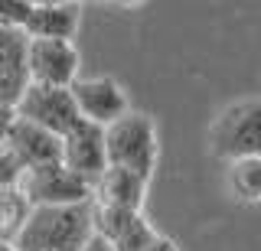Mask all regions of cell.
Here are the masks:
<instances>
[{
  "instance_id": "obj_20",
  "label": "cell",
  "mask_w": 261,
  "mask_h": 251,
  "mask_svg": "<svg viewBox=\"0 0 261 251\" xmlns=\"http://www.w3.org/2000/svg\"><path fill=\"white\" fill-rule=\"evenodd\" d=\"M144 251H179V248L167 238V235H157V241H153L150 248H144Z\"/></svg>"
},
{
  "instance_id": "obj_12",
  "label": "cell",
  "mask_w": 261,
  "mask_h": 251,
  "mask_svg": "<svg viewBox=\"0 0 261 251\" xmlns=\"http://www.w3.org/2000/svg\"><path fill=\"white\" fill-rule=\"evenodd\" d=\"M147 199V180H141L130 170L108 166L98 183L92 186V202L95 206H108V209H124V212H141Z\"/></svg>"
},
{
  "instance_id": "obj_11",
  "label": "cell",
  "mask_w": 261,
  "mask_h": 251,
  "mask_svg": "<svg viewBox=\"0 0 261 251\" xmlns=\"http://www.w3.org/2000/svg\"><path fill=\"white\" fill-rule=\"evenodd\" d=\"M82 10L75 4H30V13L23 20L20 33L27 39H62L72 43V36L79 33Z\"/></svg>"
},
{
  "instance_id": "obj_19",
  "label": "cell",
  "mask_w": 261,
  "mask_h": 251,
  "mask_svg": "<svg viewBox=\"0 0 261 251\" xmlns=\"http://www.w3.org/2000/svg\"><path fill=\"white\" fill-rule=\"evenodd\" d=\"M82 251H111V245H108L105 238H98V235H92V238L82 245Z\"/></svg>"
},
{
  "instance_id": "obj_13",
  "label": "cell",
  "mask_w": 261,
  "mask_h": 251,
  "mask_svg": "<svg viewBox=\"0 0 261 251\" xmlns=\"http://www.w3.org/2000/svg\"><path fill=\"white\" fill-rule=\"evenodd\" d=\"M27 85V36L0 26V104L13 108Z\"/></svg>"
},
{
  "instance_id": "obj_5",
  "label": "cell",
  "mask_w": 261,
  "mask_h": 251,
  "mask_svg": "<svg viewBox=\"0 0 261 251\" xmlns=\"http://www.w3.org/2000/svg\"><path fill=\"white\" fill-rule=\"evenodd\" d=\"M13 115L20 121H30V124L56 134V137H65L79 124V111H75V104H72L69 88L33 85V82L23 88V95L16 98Z\"/></svg>"
},
{
  "instance_id": "obj_9",
  "label": "cell",
  "mask_w": 261,
  "mask_h": 251,
  "mask_svg": "<svg viewBox=\"0 0 261 251\" xmlns=\"http://www.w3.org/2000/svg\"><path fill=\"white\" fill-rule=\"evenodd\" d=\"M59 163L69 170V173H75L82 183L95 186L98 176L108 170V160H105V127L79 121V124L62 137Z\"/></svg>"
},
{
  "instance_id": "obj_18",
  "label": "cell",
  "mask_w": 261,
  "mask_h": 251,
  "mask_svg": "<svg viewBox=\"0 0 261 251\" xmlns=\"http://www.w3.org/2000/svg\"><path fill=\"white\" fill-rule=\"evenodd\" d=\"M13 121H16L13 108H10V104H0V147H4V144H7V134H10Z\"/></svg>"
},
{
  "instance_id": "obj_2",
  "label": "cell",
  "mask_w": 261,
  "mask_h": 251,
  "mask_svg": "<svg viewBox=\"0 0 261 251\" xmlns=\"http://www.w3.org/2000/svg\"><path fill=\"white\" fill-rule=\"evenodd\" d=\"M157 157H160L157 127L144 111H127L105 127V160H108V166L130 170V173L150 183L153 170H157Z\"/></svg>"
},
{
  "instance_id": "obj_14",
  "label": "cell",
  "mask_w": 261,
  "mask_h": 251,
  "mask_svg": "<svg viewBox=\"0 0 261 251\" xmlns=\"http://www.w3.org/2000/svg\"><path fill=\"white\" fill-rule=\"evenodd\" d=\"M228 186L242 202L261 199V157H242L228 163Z\"/></svg>"
},
{
  "instance_id": "obj_4",
  "label": "cell",
  "mask_w": 261,
  "mask_h": 251,
  "mask_svg": "<svg viewBox=\"0 0 261 251\" xmlns=\"http://www.w3.org/2000/svg\"><path fill=\"white\" fill-rule=\"evenodd\" d=\"M16 189L30 202V209H53V206H82L92 202V186L82 183L75 173H69L62 163H46L20 170Z\"/></svg>"
},
{
  "instance_id": "obj_1",
  "label": "cell",
  "mask_w": 261,
  "mask_h": 251,
  "mask_svg": "<svg viewBox=\"0 0 261 251\" xmlns=\"http://www.w3.org/2000/svg\"><path fill=\"white\" fill-rule=\"evenodd\" d=\"M92 238V202L82 206L30 209L20 235L13 238L16 251H82Z\"/></svg>"
},
{
  "instance_id": "obj_21",
  "label": "cell",
  "mask_w": 261,
  "mask_h": 251,
  "mask_svg": "<svg viewBox=\"0 0 261 251\" xmlns=\"http://www.w3.org/2000/svg\"><path fill=\"white\" fill-rule=\"evenodd\" d=\"M0 251H16V248L10 245V241H0Z\"/></svg>"
},
{
  "instance_id": "obj_6",
  "label": "cell",
  "mask_w": 261,
  "mask_h": 251,
  "mask_svg": "<svg viewBox=\"0 0 261 251\" xmlns=\"http://www.w3.org/2000/svg\"><path fill=\"white\" fill-rule=\"evenodd\" d=\"M27 78L33 85L69 88L79 78V49L62 39H27Z\"/></svg>"
},
{
  "instance_id": "obj_7",
  "label": "cell",
  "mask_w": 261,
  "mask_h": 251,
  "mask_svg": "<svg viewBox=\"0 0 261 251\" xmlns=\"http://www.w3.org/2000/svg\"><path fill=\"white\" fill-rule=\"evenodd\" d=\"M72 104L79 111V121H88L95 127H108L111 121H118L121 115H127V95L114 78H75L69 85Z\"/></svg>"
},
{
  "instance_id": "obj_10",
  "label": "cell",
  "mask_w": 261,
  "mask_h": 251,
  "mask_svg": "<svg viewBox=\"0 0 261 251\" xmlns=\"http://www.w3.org/2000/svg\"><path fill=\"white\" fill-rule=\"evenodd\" d=\"M4 150L16 160L20 170H33V166H46V163H59L62 153V137L43 131V127L30 124V121H13L10 134H7Z\"/></svg>"
},
{
  "instance_id": "obj_8",
  "label": "cell",
  "mask_w": 261,
  "mask_h": 251,
  "mask_svg": "<svg viewBox=\"0 0 261 251\" xmlns=\"http://www.w3.org/2000/svg\"><path fill=\"white\" fill-rule=\"evenodd\" d=\"M92 235L105 238L111 251H144L157 241V229L144 218V212H124L92 202Z\"/></svg>"
},
{
  "instance_id": "obj_3",
  "label": "cell",
  "mask_w": 261,
  "mask_h": 251,
  "mask_svg": "<svg viewBox=\"0 0 261 251\" xmlns=\"http://www.w3.org/2000/svg\"><path fill=\"white\" fill-rule=\"evenodd\" d=\"M209 150L222 160L261 157V101L245 98L228 104L209 127Z\"/></svg>"
},
{
  "instance_id": "obj_16",
  "label": "cell",
  "mask_w": 261,
  "mask_h": 251,
  "mask_svg": "<svg viewBox=\"0 0 261 251\" xmlns=\"http://www.w3.org/2000/svg\"><path fill=\"white\" fill-rule=\"evenodd\" d=\"M30 13V0H0V26L23 30V20Z\"/></svg>"
},
{
  "instance_id": "obj_17",
  "label": "cell",
  "mask_w": 261,
  "mask_h": 251,
  "mask_svg": "<svg viewBox=\"0 0 261 251\" xmlns=\"http://www.w3.org/2000/svg\"><path fill=\"white\" fill-rule=\"evenodd\" d=\"M16 180H20V166H16V160L10 153L0 147V189L4 186H16Z\"/></svg>"
},
{
  "instance_id": "obj_15",
  "label": "cell",
  "mask_w": 261,
  "mask_h": 251,
  "mask_svg": "<svg viewBox=\"0 0 261 251\" xmlns=\"http://www.w3.org/2000/svg\"><path fill=\"white\" fill-rule=\"evenodd\" d=\"M30 215V202L23 199V192L16 186H4L0 189V241H10L20 235L23 222Z\"/></svg>"
}]
</instances>
